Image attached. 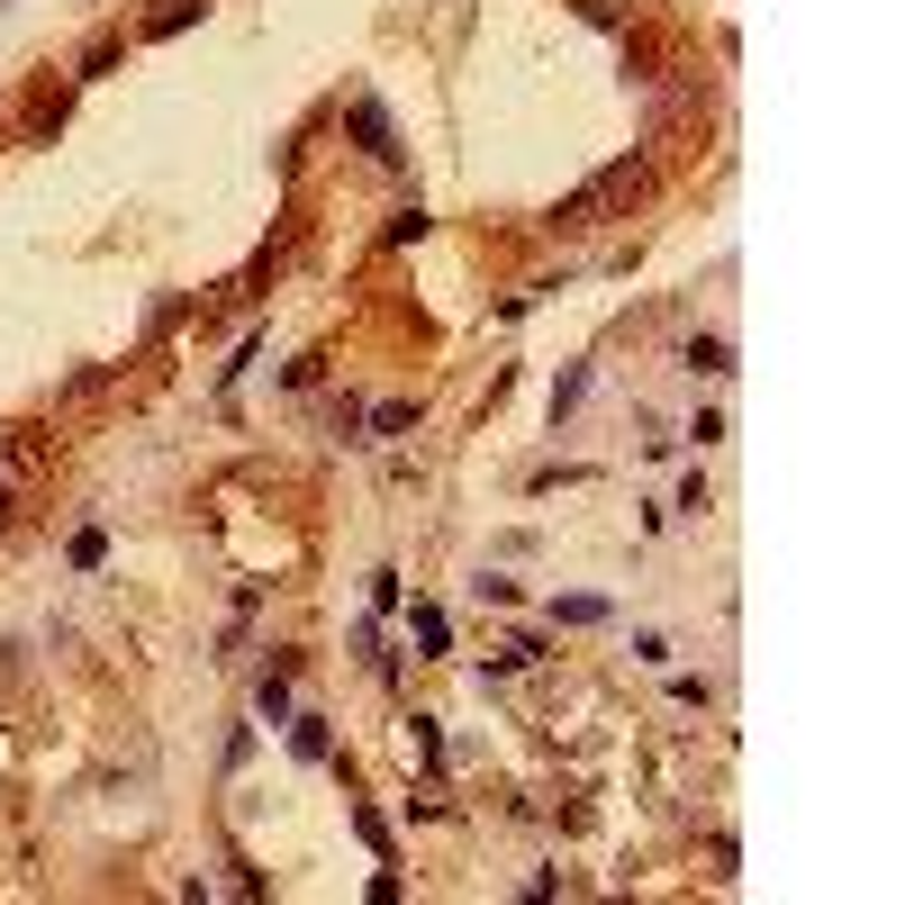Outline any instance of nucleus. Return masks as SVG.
<instances>
[{
    "mask_svg": "<svg viewBox=\"0 0 905 905\" xmlns=\"http://www.w3.org/2000/svg\"><path fill=\"white\" fill-rule=\"evenodd\" d=\"M354 136H363V155H372V164H399V127H390V109H381L372 91L354 100Z\"/></svg>",
    "mask_w": 905,
    "mask_h": 905,
    "instance_id": "1",
    "label": "nucleus"
},
{
    "mask_svg": "<svg viewBox=\"0 0 905 905\" xmlns=\"http://www.w3.org/2000/svg\"><path fill=\"white\" fill-rule=\"evenodd\" d=\"M291 670H299L291 652H282V661L263 670V688H254V716H263V725H291Z\"/></svg>",
    "mask_w": 905,
    "mask_h": 905,
    "instance_id": "2",
    "label": "nucleus"
},
{
    "mask_svg": "<svg viewBox=\"0 0 905 905\" xmlns=\"http://www.w3.org/2000/svg\"><path fill=\"white\" fill-rule=\"evenodd\" d=\"M679 363H688V372H734V344H725V335H688Z\"/></svg>",
    "mask_w": 905,
    "mask_h": 905,
    "instance_id": "3",
    "label": "nucleus"
},
{
    "mask_svg": "<svg viewBox=\"0 0 905 905\" xmlns=\"http://www.w3.org/2000/svg\"><path fill=\"white\" fill-rule=\"evenodd\" d=\"M407 635L426 643V652H444V643H453V616H444V607H407Z\"/></svg>",
    "mask_w": 905,
    "mask_h": 905,
    "instance_id": "4",
    "label": "nucleus"
},
{
    "mask_svg": "<svg viewBox=\"0 0 905 905\" xmlns=\"http://www.w3.org/2000/svg\"><path fill=\"white\" fill-rule=\"evenodd\" d=\"M291 751H299V760H326V751H335L326 716H291Z\"/></svg>",
    "mask_w": 905,
    "mask_h": 905,
    "instance_id": "5",
    "label": "nucleus"
},
{
    "mask_svg": "<svg viewBox=\"0 0 905 905\" xmlns=\"http://www.w3.org/2000/svg\"><path fill=\"white\" fill-rule=\"evenodd\" d=\"M552 624H607V598H552Z\"/></svg>",
    "mask_w": 905,
    "mask_h": 905,
    "instance_id": "6",
    "label": "nucleus"
},
{
    "mask_svg": "<svg viewBox=\"0 0 905 905\" xmlns=\"http://www.w3.org/2000/svg\"><path fill=\"white\" fill-rule=\"evenodd\" d=\"M407 734H416V760H426V770H444V734H435V716H416Z\"/></svg>",
    "mask_w": 905,
    "mask_h": 905,
    "instance_id": "7",
    "label": "nucleus"
},
{
    "mask_svg": "<svg viewBox=\"0 0 905 905\" xmlns=\"http://www.w3.org/2000/svg\"><path fill=\"white\" fill-rule=\"evenodd\" d=\"M580 399H589V372H562V381H552V416H571Z\"/></svg>",
    "mask_w": 905,
    "mask_h": 905,
    "instance_id": "8",
    "label": "nucleus"
},
{
    "mask_svg": "<svg viewBox=\"0 0 905 905\" xmlns=\"http://www.w3.org/2000/svg\"><path fill=\"white\" fill-rule=\"evenodd\" d=\"M372 426H381V435H407V426H416V407H407V399H390V407H372Z\"/></svg>",
    "mask_w": 905,
    "mask_h": 905,
    "instance_id": "9",
    "label": "nucleus"
},
{
    "mask_svg": "<svg viewBox=\"0 0 905 905\" xmlns=\"http://www.w3.org/2000/svg\"><path fill=\"white\" fill-rule=\"evenodd\" d=\"M0 508H10V499H0Z\"/></svg>",
    "mask_w": 905,
    "mask_h": 905,
    "instance_id": "10",
    "label": "nucleus"
}]
</instances>
